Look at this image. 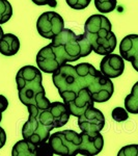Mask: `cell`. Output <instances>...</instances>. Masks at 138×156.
Listing matches in <instances>:
<instances>
[{
    "label": "cell",
    "mask_w": 138,
    "mask_h": 156,
    "mask_svg": "<svg viewBox=\"0 0 138 156\" xmlns=\"http://www.w3.org/2000/svg\"><path fill=\"white\" fill-rule=\"evenodd\" d=\"M117 156H138V145H128L122 147L117 153Z\"/></svg>",
    "instance_id": "21"
},
{
    "label": "cell",
    "mask_w": 138,
    "mask_h": 156,
    "mask_svg": "<svg viewBox=\"0 0 138 156\" xmlns=\"http://www.w3.org/2000/svg\"><path fill=\"white\" fill-rule=\"evenodd\" d=\"M53 154V150H52V147L49 143L45 142L36 146V156H52Z\"/></svg>",
    "instance_id": "20"
},
{
    "label": "cell",
    "mask_w": 138,
    "mask_h": 156,
    "mask_svg": "<svg viewBox=\"0 0 138 156\" xmlns=\"http://www.w3.org/2000/svg\"><path fill=\"white\" fill-rule=\"evenodd\" d=\"M67 5L74 9H84L89 5L91 0H66Z\"/></svg>",
    "instance_id": "22"
},
{
    "label": "cell",
    "mask_w": 138,
    "mask_h": 156,
    "mask_svg": "<svg viewBox=\"0 0 138 156\" xmlns=\"http://www.w3.org/2000/svg\"><path fill=\"white\" fill-rule=\"evenodd\" d=\"M57 59L62 65L79 60L90 54L92 47L88 39L83 34H76L73 30L64 28L49 44Z\"/></svg>",
    "instance_id": "1"
},
{
    "label": "cell",
    "mask_w": 138,
    "mask_h": 156,
    "mask_svg": "<svg viewBox=\"0 0 138 156\" xmlns=\"http://www.w3.org/2000/svg\"><path fill=\"white\" fill-rule=\"evenodd\" d=\"M47 109H48L54 128L62 127L69 122L71 114L64 102H51Z\"/></svg>",
    "instance_id": "12"
},
{
    "label": "cell",
    "mask_w": 138,
    "mask_h": 156,
    "mask_svg": "<svg viewBox=\"0 0 138 156\" xmlns=\"http://www.w3.org/2000/svg\"><path fill=\"white\" fill-rule=\"evenodd\" d=\"M78 126L81 131L101 132L105 127V117L101 110L90 106L78 117Z\"/></svg>",
    "instance_id": "8"
},
{
    "label": "cell",
    "mask_w": 138,
    "mask_h": 156,
    "mask_svg": "<svg viewBox=\"0 0 138 156\" xmlns=\"http://www.w3.org/2000/svg\"><path fill=\"white\" fill-rule=\"evenodd\" d=\"M59 96L61 97L64 104L69 108L70 114L76 118L80 117L87 108L94 106V104L96 103L90 95L89 90L86 87L79 90L77 93H64V94H60Z\"/></svg>",
    "instance_id": "6"
},
{
    "label": "cell",
    "mask_w": 138,
    "mask_h": 156,
    "mask_svg": "<svg viewBox=\"0 0 138 156\" xmlns=\"http://www.w3.org/2000/svg\"><path fill=\"white\" fill-rule=\"evenodd\" d=\"M117 5L116 0H95V6L102 14H108L114 11Z\"/></svg>",
    "instance_id": "17"
},
{
    "label": "cell",
    "mask_w": 138,
    "mask_h": 156,
    "mask_svg": "<svg viewBox=\"0 0 138 156\" xmlns=\"http://www.w3.org/2000/svg\"><path fill=\"white\" fill-rule=\"evenodd\" d=\"M36 65L42 72L48 73V74L49 73L53 74L59 67H61V64L57 59L56 55L54 54L53 50L49 45L43 47L39 51L36 55Z\"/></svg>",
    "instance_id": "11"
},
{
    "label": "cell",
    "mask_w": 138,
    "mask_h": 156,
    "mask_svg": "<svg viewBox=\"0 0 138 156\" xmlns=\"http://www.w3.org/2000/svg\"><path fill=\"white\" fill-rule=\"evenodd\" d=\"M112 119L115 122H124L129 119V114H128L127 109L124 107H115L112 110Z\"/></svg>",
    "instance_id": "19"
},
{
    "label": "cell",
    "mask_w": 138,
    "mask_h": 156,
    "mask_svg": "<svg viewBox=\"0 0 138 156\" xmlns=\"http://www.w3.org/2000/svg\"><path fill=\"white\" fill-rule=\"evenodd\" d=\"M20 49V41L15 34H5L0 40V53L4 56H12Z\"/></svg>",
    "instance_id": "14"
},
{
    "label": "cell",
    "mask_w": 138,
    "mask_h": 156,
    "mask_svg": "<svg viewBox=\"0 0 138 156\" xmlns=\"http://www.w3.org/2000/svg\"><path fill=\"white\" fill-rule=\"evenodd\" d=\"M36 145L26 140L23 138L19 140L16 145L12 147V156H36Z\"/></svg>",
    "instance_id": "15"
},
{
    "label": "cell",
    "mask_w": 138,
    "mask_h": 156,
    "mask_svg": "<svg viewBox=\"0 0 138 156\" xmlns=\"http://www.w3.org/2000/svg\"><path fill=\"white\" fill-rule=\"evenodd\" d=\"M125 108L130 114L138 115V81L133 85L131 94L125 98Z\"/></svg>",
    "instance_id": "16"
},
{
    "label": "cell",
    "mask_w": 138,
    "mask_h": 156,
    "mask_svg": "<svg viewBox=\"0 0 138 156\" xmlns=\"http://www.w3.org/2000/svg\"><path fill=\"white\" fill-rule=\"evenodd\" d=\"M6 143V133L5 130L2 127H0V149L3 148V146L5 145Z\"/></svg>",
    "instance_id": "25"
},
{
    "label": "cell",
    "mask_w": 138,
    "mask_h": 156,
    "mask_svg": "<svg viewBox=\"0 0 138 156\" xmlns=\"http://www.w3.org/2000/svg\"><path fill=\"white\" fill-rule=\"evenodd\" d=\"M64 28V19L56 12H43L36 22V29L39 34L48 40L55 37Z\"/></svg>",
    "instance_id": "7"
},
{
    "label": "cell",
    "mask_w": 138,
    "mask_h": 156,
    "mask_svg": "<svg viewBox=\"0 0 138 156\" xmlns=\"http://www.w3.org/2000/svg\"><path fill=\"white\" fill-rule=\"evenodd\" d=\"M29 112V118L24 123L22 127V135L23 138L32 143L34 145H41L47 142L50 137V132L54 129V127L46 124L42 118L40 117V108L34 105L27 106Z\"/></svg>",
    "instance_id": "4"
},
{
    "label": "cell",
    "mask_w": 138,
    "mask_h": 156,
    "mask_svg": "<svg viewBox=\"0 0 138 156\" xmlns=\"http://www.w3.org/2000/svg\"><path fill=\"white\" fill-rule=\"evenodd\" d=\"M81 144H80L78 154L85 156L98 155L104 147V137L100 132L81 131Z\"/></svg>",
    "instance_id": "9"
},
{
    "label": "cell",
    "mask_w": 138,
    "mask_h": 156,
    "mask_svg": "<svg viewBox=\"0 0 138 156\" xmlns=\"http://www.w3.org/2000/svg\"><path fill=\"white\" fill-rule=\"evenodd\" d=\"M3 29H2V27L1 26H0V40H1L2 39V37H3Z\"/></svg>",
    "instance_id": "27"
},
{
    "label": "cell",
    "mask_w": 138,
    "mask_h": 156,
    "mask_svg": "<svg viewBox=\"0 0 138 156\" xmlns=\"http://www.w3.org/2000/svg\"><path fill=\"white\" fill-rule=\"evenodd\" d=\"M48 140L54 154L75 156L78 154V150L81 144V136L80 133L67 129L51 134Z\"/></svg>",
    "instance_id": "5"
},
{
    "label": "cell",
    "mask_w": 138,
    "mask_h": 156,
    "mask_svg": "<svg viewBox=\"0 0 138 156\" xmlns=\"http://www.w3.org/2000/svg\"><path fill=\"white\" fill-rule=\"evenodd\" d=\"M131 62H132L133 68L135 69V71H137V72H138V53H137L136 56L134 57V59H133Z\"/></svg>",
    "instance_id": "26"
},
{
    "label": "cell",
    "mask_w": 138,
    "mask_h": 156,
    "mask_svg": "<svg viewBox=\"0 0 138 156\" xmlns=\"http://www.w3.org/2000/svg\"><path fill=\"white\" fill-rule=\"evenodd\" d=\"M120 55L110 53L104 55L100 62V71L109 78L119 77L124 73L125 62Z\"/></svg>",
    "instance_id": "10"
},
{
    "label": "cell",
    "mask_w": 138,
    "mask_h": 156,
    "mask_svg": "<svg viewBox=\"0 0 138 156\" xmlns=\"http://www.w3.org/2000/svg\"><path fill=\"white\" fill-rule=\"evenodd\" d=\"M120 56L131 62L138 53V34H129L122 40L119 44Z\"/></svg>",
    "instance_id": "13"
},
{
    "label": "cell",
    "mask_w": 138,
    "mask_h": 156,
    "mask_svg": "<svg viewBox=\"0 0 138 156\" xmlns=\"http://www.w3.org/2000/svg\"><path fill=\"white\" fill-rule=\"evenodd\" d=\"M111 29V22L103 15H92L86 20L84 34L91 45L92 51L99 55H107L114 51L117 40Z\"/></svg>",
    "instance_id": "2"
},
{
    "label": "cell",
    "mask_w": 138,
    "mask_h": 156,
    "mask_svg": "<svg viewBox=\"0 0 138 156\" xmlns=\"http://www.w3.org/2000/svg\"><path fill=\"white\" fill-rule=\"evenodd\" d=\"M9 107V100L5 96L0 95V112H3Z\"/></svg>",
    "instance_id": "24"
},
{
    "label": "cell",
    "mask_w": 138,
    "mask_h": 156,
    "mask_svg": "<svg viewBox=\"0 0 138 156\" xmlns=\"http://www.w3.org/2000/svg\"><path fill=\"white\" fill-rule=\"evenodd\" d=\"M17 89L20 101L26 106H39L46 99V92L43 87L42 71L33 66H24L16 76Z\"/></svg>",
    "instance_id": "3"
},
{
    "label": "cell",
    "mask_w": 138,
    "mask_h": 156,
    "mask_svg": "<svg viewBox=\"0 0 138 156\" xmlns=\"http://www.w3.org/2000/svg\"><path fill=\"white\" fill-rule=\"evenodd\" d=\"M32 2L36 5H49L51 7H56L57 5L56 0H32Z\"/></svg>",
    "instance_id": "23"
},
{
    "label": "cell",
    "mask_w": 138,
    "mask_h": 156,
    "mask_svg": "<svg viewBox=\"0 0 138 156\" xmlns=\"http://www.w3.org/2000/svg\"><path fill=\"white\" fill-rule=\"evenodd\" d=\"M12 7L7 0H0V24H4L12 18Z\"/></svg>",
    "instance_id": "18"
}]
</instances>
